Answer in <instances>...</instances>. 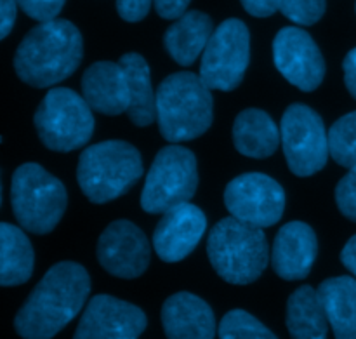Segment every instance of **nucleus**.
I'll use <instances>...</instances> for the list:
<instances>
[{"mask_svg":"<svg viewBox=\"0 0 356 339\" xmlns=\"http://www.w3.org/2000/svg\"><path fill=\"white\" fill-rule=\"evenodd\" d=\"M214 118L211 89L200 75L177 72L156 89V124L169 143L191 141L209 131Z\"/></svg>","mask_w":356,"mask_h":339,"instance_id":"7ed1b4c3","label":"nucleus"},{"mask_svg":"<svg viewBox=\"0 0 356 339\" xmlns=\"http://www.w3.org/2000/svg\"><path fill=\"white\" fill-rule=\"evenodd\" d=\"M83 96L68 87H52L35 111V129L45 148L68 153L94 134V115Z\"/></svg>","mask_w":356,"mask_h":339,"instance_id":"0eeeda50","label":"nucleus"},{"mask_svg":"<svg viewBox=\"0 0 356 339\" xmlns=\"http://www.w3.org/2000/svg\"><path fill=\"white\" fill-rule=\"evenodd\" d=\"M330 157L346 169H356V110L343 115L329 129Z\"/></svg>","mask_w":356,"mask_h":339,"instance_id":"393cba45","label":"nucleus"},{"mask_svg":"<svg viewBox=\"0 0 356 339\" xmlns=\"http://www.w3.org/2000/svg\"><path fill=\"white\" fill-rule=\"evenodd\" d=\"M212 33L214 24L209 14L202 10H188L167 28L163 47L177 65L190 66L204 54Z\"/></svg>","mask_w":356,"mask_h":339,"instance_id":"6ab92c4d","label":"nucleus"},{"mask_svg":"<svg viewBox=\"0 0 356 339\" xmlns=\"http://www.w3.org/2000/svg\"><path fill=\"white\" fill-rule=\"evenodd\" d=\"M207 232V218L197 205L181 204L169 209L153 232V249L165 263L190 256Z\"/></svg>","mask_w":356,"mask_h":339,"instance_id":"2eb2a0df","label":"nucleus"},{"mask_svg":"<svg viewBox=\"0 0 356 339\" xmlns=\"http://www.w3.org/2000/svg\"><path fill=\"white\" fill-rule=\"evenodd\" d=\"M336 202L341 214L356 223V169H351L336 187Z\"/></svg>","mask_w":356,"mask_h":339,"instance_id":"cd10ccee","label":"nucleus"},{"mask_svg":"<svg viewBox=\"0 0 356 339\" xmlns=\"http://www.w3.org/2000/svg\"><path fill=\"white\" fill-rule=\"evenodd\" d=\"M273 61L278 72L302 93H313L325 77V59L312 35L298 26H285L275 35Z\"/></svg>","mask_w":356,"mask_h":339,"instance_id":"f8f14e48","label":"nucleus"},{"mask_svg":"<svg viewBox=\"0 0 356 339\" xmlns=\"http://www.w3.org/2000/svg\"><path fill=\"white\" fill-rule=\"evenodd\" d=\"M83 58V38L68 19H51L31 28L14 54L17 77L35 89L52 87L76 72Z\"/></svg>","mask_w":356,"mask_h":339,"instance_id":"f03ea898","label":"nucleus"},{"mask_svg":"<svg viewBox=\"0 0 356 339\" xmlns=\"http://www.w3.org/2000/svg\"><path fill=\"white\" fill-rule=\"evenodd\" d=\"M82 96L97 113L110 117L127 113L129 86L120 63H92L82 75Z\"/></svg>","mask_w":356,"mask_h":339,"instance_id":"f3484780","label":"nucleus"},{"mask_svg":"<svg viewBox=\"0 0 356 339\" xmlns=\"http://www.w3.org/2000/svg\"><path fill=\"white\" fill-rule=\"evenodd\" d=\"M89 292L90 277L82 265H54L17 312L16 333L23 339H52L82 312Z\"/></svg>","mask_w":356,"mask_h":339,"instance_id":"f257e3e1","label":"nucleus"},{"mask_svg":"<svg viewBox=\"0 0 356 339\" xmlns=\"http://www.w3.org/2000/svg\"><path fill=\"white\" fill-rule=\"evenodd\" d=\"M16 10H17V0H0V16H2V23H0V38H6L13 30L14 23H16Z\"/></svg>","mask_w":356,"mask_h":339,"instance_id":"2f4dec72","label":"nucleus"},{"mask_svg":"<svg viewBox=\"0 0 356 339\" xmlns=\"http://www.w3.org/2000/svg\"><path fill=\"white\" fill-rule=\"evenodd\" d=\"M225 205L238 221L257 228H270L284 216L285 191L268 174H240L226 187Z\"/></svg>","mask_w":356,"mask_h":339,"instance_id":"9b49d317","label":"nucleus"},{"mask_svg":"<svg viewBox=\"0 0 356 339\" xmlns=\"http://www.w3.org/2000/svg\"><path fill=\"white\" fill-rule=\"evenodd\" d=\"M219 339H278L245 310H232L219 324Z\"/></svg>","mask_w":356,"mask_h":339,"instance_id":"a878e982","label":"nucleus"},{"mask_svg":"<svg viewBox=\"0 0 356 339\" xmlns=\"http://www.w3.org/2000/svg\"><path fill=\"white\" fill-rule=\"evenodd\" d=\"M68 194L61 181L35 162L17 167L10 181V207L19 226L35 235L51 233L61 221Z\"/></svg>","mask_w":356,"mask_h":339,"instance_id":"423d86ee","label":"nucleus"},{"mask_svg":"<svg viewBox=\"0 0 356 339\" xmlns=\"http://www.w3.org/2000/svg\"><path fill=\"white\" fill-rule=\"evenodd\" d=\"M282 148L292 174L308 178L320 173L330 157L329 132L322 117L306 104L294 103L280 124Z\"/></svg>","mask_w":356,"mask_h":339,"instance_id":"9d476101","label":"nucleus"},{"mask_svg":"<svg viewBox=\"0 0 356 339\" xmlns=\"http://www.w3.org/2000/svg\"><path fill=\"white\" fill-rule=\"evenodd\" d=\"M278 10L299 26L318 23L327 9V0H277Z\"/></svg>","mask_w":356,"mask_h":339,"instance_id":"bb28decb","label":"nucleus"},{"mask_svg":"<svg viewBox=\"0 0 356 339\" xmlns=\"http://www.w3.org/2000/svg\"><path fill=\"white\" fill-rule=\"evenodd\" d=\"M153 0H117V13L127 23H138L148 16Z\"/></svg>","mask_w":356,"mask_h":339,"instance_id":"c756f323","label":"nucleus"},{"mask_svg":"<svg viewBox=\"0 0 356 339\" xmlns=\"http://www.w3.org/2000/svg\"><path fill=\"white\" fill-rule=\"evenodd\" d=\"M190 3L191 0H153L156 14H159L162 19L169 21H176L179 19L183 14H186Z\"/></svg>","mask_w":356,"mask_h":339,"instance_id":"7c9ffc66","label":"nucleus"},{"mask_svg":"<svg viewBox=\"0 0 356 339\" xmlns=\"http://www.w3.org/2000/svg\"><path fill=\"white\" fill-rule=\"evenodd\" d=\"M65 2L66 0H17V6L28 17L44 23L56 19L65 7Z\"/></svg>","mask_w":356,"mask_h":339,"instance_id":"c85d7f7f","label":"nucleus"},{"mask_svg":"<svg viewBox=\"0 0 356 339\" xmlns=\"http://www.w3.org/2000/svg\"><path fill=\"white\" fill-rule=\"evenodd\" d=\"M197 157L190 148L167 145L156 153L141 194V207L148 214H165L186 204L197 194Z\"/></svg>","mask_w":356,"mask_h":339,"instance_id":"6e6552de","label":"nucleus"},{"mask_svg":"<svg viewBox=\"0 0 356 339\" xmlns=\"http://www.w3.org/2000/svg\"><path fill=\"white\" fill-rule=\"evenodd\" d=\"M355 9H356V6H355Z\"/></svg>","mask_w":356,"mask_h":339,"instance_id":"c9c22d12","label":"nucleus"},{"mask_svg":"<svg viewBox=\"0 0 356 339\" xmlns=\"http://www.w3.org/2000/svg\"><path fill=\"white\" fill-rule=\"evenodd\" d=\"M318 294L336 339H356V278H327Z\"/></svg>","mask_w":356,"mask_h":339,"instance_id":"4be33fe9","label":"nucleus"},{"mask_svg":"<svg viewBox=\"0 0 356 339\" xmlns=\"http://www.w3.org/2000/svg\"><path fill=\"white\" fill-rule=\"evenodd\" d=\"M96 256L101 267L118 278H138L146 271L152 246L145 232L127 219L110 223L97 240Z\"/></svg>","mask_w":356,"mask_h":339,"instance_id":"ddd939ff","label":"nucleus"},{"mask_svg":"<svg viewBox=\"0 0 356 339\" xmlns=\"http://www.w3.org/2000/svg\"><path fill=\"white\" fill-rule=\"evenodd\" d=\"M141 176V153L127 141H101L80 153L76 181L92 204H106L122 197Z\"/></svg>","mask_w":356,"mask_h":339,"instance_id":"39448f33","label":"nucleus"},{"mask_svg":"<svg viewBox=\"0 0 356 339\" xmlns=\"http://www.w3.org/2000/svg\"><path fill=\"white\" fill-rule=\"evenodd\" d=\"M167 339H214L216 319L211 306L191 292H176L162 306Z\"/></svg>","mask_w":356,"mask_h":339,"instance_id":"a211bd4d","label":"nucleus"},{"mask_svg":"<svg viewBox=\"0 0 356 339\" xmlns=\"http://www.w3.org/2000/svg\"><path fill=\"white\" fill-rule=\"evenodd\" d=\"M318 256L315 230L302 221H291L278 230L271 251L275 274L284 281H305Z\"/></svg>","mask_w":356,"mask_h":339,"instance_id":"dca6fc26","label":"nucleus"},{"mask_svg":"<svg viewBox=\"0 0 356 339\" xmlns=\"http://www.w3.org/2000/svg\"><path fill=\"white\" fill-rule=\"evenodd\" d=\"M243 9L254 17H270L278 10L277 0H240Z\"/></svg>","mask_w":356,"mask_h":339,"instance_id":"473e14b6","label":"nucleus"},{"mask_svg":"<svg viewBox=\"0 0 356 339\" xmlns=\"http://www.w3.org/2000/svg\"><path fill=\"white\" fill-rule=\"evenodd\" d=\"M250 63V33L242 19L229 17L212 33L200 61V79L211 90L229 93L242 84Z\"/></svg>","mask_w":356,"mask_h":339,"instance_id":"1a4fd4ad","label":"nucleus"},{"mask_svg":"<svg viewBox=\"0 0 356 339\" xmlns=\"http://www.w3.org/2000/svg\"><path fill=\"white\" fill-rule=\"evenodd\" d=\"M329 319L318 291L302 285L287 301V329L292 339H327Z\"/></svg>","mask_w":356,"mask_h":339,"instance_id":"b1692460","label":"nucleus"},{"mask_svg":"<svg viewBox=\"0 0 356 339\" xmlns=\"http://www.w3.org/2000/svg\"><path fill=\"white\" fill-rule=\"evenodd\" d=\"M35 267L31 242L23 228L0 223V284L14 287L30 281Z\"/></svg>","mask_w":356,"mask_h":339,"instance_id":"5701e85b","label":"nucleus"},{"mask_svg":"<svg viewBox=\"0 0 356 339\" xmlns=\"http://www.w3.org/2000/svg\"><path fill=\"white\" fill-rule=\"evenodd\" d=\"M118 63L127 77V117L138 127H148L156 120V90H153L148 63L138 52H127Z\"/></svg>","mask_w":356,"mask_h":339,"instance_id":"412c9836","label":"nucleus"},{"mask_svg":"<svg viewBox=\"0 0 356 339\" xmlns=\"http://www.w3.org/2000/svg\"><path fill=\"white\" fill-rule=\"evenodd\" d=\"M341 261H343L344 267L353 274L356 278V235L351 237L346 242V246L341 251Z\"/></svg>","mask_w":356,"mask_h":339,"instance_id":"f704fd0d","label":"nucleus"},{"mask_svg":"<svg viewBox=\"0 0 356 339\" xmlns=\"http://www.w3.org/2000/svg\"><path fill=\"white\" fill-rule=\"evenodd\" d=\"M343 70H344V84H346L351 96L356 100V47L351 49V51L346 54V58H344Z\"/></svg>","mask_w":356,"mask_h":339,"instance_id":"72a5a7b5","label":"nucleus"},{"mask_svg":"<svg viewBox=\"0 0 356 339\" xmlns=\"http://www.w3.org/2000/svg\"><path fill=\"white\" fill-rule=\"evenodd\" d=\"M207 254L216 274L233 285L256 282L270 261V247L263 228L238 221L233 216L212 226Z\"/></svg>","mask_w":356,"mask_h":339,"instance_id":"20e7f679","label":"nucleus"},{"mask_svg":"<svg viewBox=\"0 0 356 339\" xmlns=\"http://www.w3.org/2000/svg\"><path fill=\"white\" fill-rule=\"evenodd\" d=\"M146 324L148 320L139 306L97 294L83 310L73 339H138Z\"/></svg>","mask_w":356,"mask_h":339,"instance_id":"4468645a","label":"nucleus"},{"mask_svg":"<svg viewBox=\"0 0 356 339\" xmlns=\"http://www.w3.org/2000/svg\"><path fill=\"white\" fill-rule=\"evenodd\" d=\"M282 132L273 118L259 108H247L233 122V145L249 159H268L278 150Z\"/></svg>","mask_w":356,"mask_h":339,"instance_id":"aec40b11","label":"nucleus"}]
</instances>
